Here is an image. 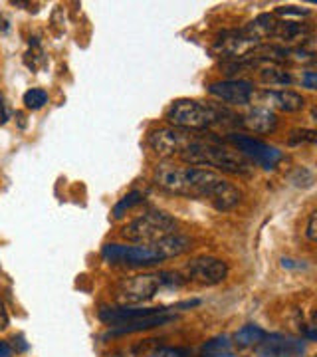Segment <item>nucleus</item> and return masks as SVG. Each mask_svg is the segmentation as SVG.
Returning a JSON list of instances; mask_svg holds the SVG:
<instances>
[{
  "label": "nucleus",
  "mask_w": 317,
  "mask_h": 357,
  "mask_svg": "<svg viewBox=\"0 0 317 357\" xmlns=\"http://www.w3.org/2000/svg\"><path fill=\"white\" fill-rule=\"evenodd\" d=\"M153 181L159 189L187 197L208 201L218 211H232L242 201V192L220 173L204 169V167H180V165H159L155 169Z\"/></svg>",
  "instance_id": "f257e3e1"
},
{
  "label": "nucleus",
  "mask_w": 317,
  "mask_h": 357,
  "mask_svg": "<svg viewBox=\"0 0 317 357\" xmlns=\"http://www.w3.org/2000/svg\"><path fill=\"white\" fill-rule=\"evenodd\" d=\"M178 157L189 167H204V169L208 167L210 171H222V173L240 175V177L250 175V171H252L250 163L238 151L222 145L215 135H210V137L203 135Z\"/></svg>",
  "instance_id": "f03ea898"
},
{
  "label": "nucleus",
  "mask_w": 317,
  "mask_h": 357,
  "mask_svg": "<svg viewBox=\"0 0 317 357\" xmlns=\"http://www.w3.org/2000/svg\"><path fill=\"white\" fill-rule=\"evenodd\" d=\"M224 117H234L229 109L216 107L212 103H203L196 100H177L167 109V121L173 128L189 131H206L226 123Z\"/></svg>",
  "instance_id": "7ed1b4c3"
},
{
  "label": "nucleus",
  "mask_w": 317,
  "mask_h": 357,
  "mask_svg": "<svg viewBox=\"0 0 317 357\" xmlns=\"http://www.w3.org/2000/svg\"><path fill=\"white\" fill-rule=\"evenodd\" d=\"M177 232V220L163 211H149L131 220L121 230V236L135 244H155L169 234Z\"/></svg>",
  "instance_id": "20e7f679"
},
{
  "label": "nucleus",
  "mask_w": 317,
  "mask_h": 357,
  "mask_svg": "<svg viewBox=\"0 0 317 357\" xmlns=\"http://www.w3.org/2000/svg\"><path fill=\"white\" fill-rule=\"evenodd\" d=\"M103 260L114 266H129V268H147L163 262L159 252L151 244H137V246H127V244H105L102 250Z\"/></svg>",
  "instance_id": "39448f33"
},
{
  "label": "nucleus",
  "mask_w": 317,
  "mask_h": 357,
  "mask_svg": "<svg viewBox=\"0 0 317 357\" xmlns=\"http://www.w3.org/2000/svg\"><path fill=\"white\" fill-rule=\"evenodd\" d=\"M201 137H203V131H189V129L169 126V128H159L149 133V147L159 157L171 159V157H178Z\"/></svg>",
  "instance_id": "423d86ee"
},
{
  "label": "nucleus",
  "mask_w": 317,
  "mask_h": 357,
  "mask_svg": "<svg viewBox=\"0 0 317 357\" xmlns=\"http://www.w3.org/2000/svg\"><path fill=\"white\" fill-rule=\"evenodd\" d=\"M161 286H163L161 274H137L119 282V286L115 288V300L125 306L143 304L155 298Z\"/></svg>",
  "instance_id": "0eeeda50"
},
{
  "label": "nucleus",
  "mask_w": 317,
  "mask_h": 357,
  "mask_svg": "<svg viewBox=\"0 0 317 357\" xmlns=\"http://www.w3.org/2000/svg\"><path fill=\"white\" fill-rule=\"evenodd\" d=\"M226 139L238 149V153L248 161V163H256L262 169H276L279 161H281V151L268 145L264 141L244 135V133H230Z\"/></svg>",
  "instance_id": "6e6552de"
},
{
  "label": "nucleus",
  "mask_w": 317,
  "mask_h": 357,
  "mask_svg": "<svg viewBox=\"0 0 317 357\" xmlns=\"http://www.w3.org/2000/svg\"><path fill=\"white\" fill-rule=\"evenodd\" d=\"M185 274L190 282H199L203 286H216L229 278V264L220 258L199 256L185 266Z\"/></svg>",
  "instance_id": "1a4fd4ad"
},
{
  "label": "nucleus",
  "mask_w": 317,
  "mask_h": 357,
  "mask_svg": "<svg viewBox=\"0 0 317 357\" xmlns=\"http://www.w3.org/2000/svg\"><path fill=\"white\" fill-rule=\"evenodd\" d=\"M258 44H262L260 40H256L252 36V32L248 28H242V30H229V32H222L218 38L215 40V46L212 50L218 54L220 58L224 60H232V58H240L244 54L256 48Z\"/></svg>",
  "instance_id": "9d476101"
},
{
  "label": "nucleus",
  "mask_w": 317,
  "mask_h": 357,
  "mask_svg": "<svg viewBox=\"0 0 317 357\" xmlns=\"http://www.w3.org/2000/svg\"><path fill=\"white\" fill-rule=\"evenodd\" d=\"M258 100V107H264L270 112H284V114H297L305 107V98L292 89H262L260 93H254Z\"/></svg>",
  "instance_id": "9b49d317"
},
{
  "label": "nucleus",
  "mask_w": 317,
  "mask_h": 357,
  "mask_svg": "<svg viewBox=\"0 0 317 357\" xmlns=\"http://www.w3.org/2000/svg\"><path fill=\"white\" fill-rule=\"evenodd\" d=\"M208 93L230 105H248L254 100L256 89L252 82H246V79H222V82L210 84Z\"/></svg>",
  "instance_id": "f8f14e48"
},
{
  "label": "nucleus",
  "mask_w": 317,
  "mask_h": 357,
  "mask_svg": "<svg viewBox=\"0 0 317 357\" xmlns=\"http://www.w3.org/2000/svg\"><path fill=\"white\" fill-rule=\"evenodd\" d=\"M305 345L290 335L272 333L260 345H256L252 357H300L304 356Z\"/></svg>",
  "instance_id": "ddd939ff"
},
{
  "label": "nucleus",
  "mask_w": 317,
  "mask_h": 357,
  "mask_svg": "<svg viewBox=\"0 0 317 357\" xmlns=\"http://www.w3.org/2000/svg\"><path fill=\"white\" fill-rule=\"evenodd\" d=\"M169 307H103L100 310V319L109 324V326H121L133 319L153 316V314H167Z\"/></svg>",
  "instance_id": "4468645a"
},
{
  "label": "nucleus",
  "mask_w": 317,
  "mask_h": 357,
  "mask_svg": "<svg viewBox=\"0 0 317 357\" xmlns=\"http://www.w3.org/2000/svg\"><path fill=\"white\" fill-rule=\"evenodd\" d=\"M171 321H175V316L153 314V316H145V318L133 319V321H127V324H121V326H111V330L107 332L105 337H121V335H127V333L147 332V330H153V328L167 326V324H171Z\"/></svg>",
  "instance_id": "2eb2a0df"
},
{
  "label": "nucleus",
  "mask_w": 317,
  "mask_h": 357,
  "mask_svg": "<svg viewBox=\"0 0 317 357\" xmlns=\"http://www.w3.org/2000/svg\"><path fill=\"white\" fill-rule=\"evenodd\" d=\"M242 126L252 131V133H258V135H270L274 133L276 128H278V117L274 112L270 109H264V107H252L248 114H244L240 117Z\"/></svg>",
  "instance_id": "dca6fc26"
},
{
  "label": "nucleus",
  "mask_w": 317,
  "mask_h": 357,
  "mask_svg": "<svg viewBox=\"0 0 317 357\" xmlns=\"http://www.w3.org/2000/svg\"><path fill=\"white\" fill-rule=\"evenodd\" d=\"M153 248L159 252V256L167 260V258H177V256H183L189 252L192 248V241L189 236H183V234H169L165 238L157 241L155 244H151Z\"/></svg>",
  "instance_id": "f3484780"
},
{
  "label": "nucleus",
  "mask_w": 317,
  "mask_h": 357,
  "mask_svg": "<svg viewBox=\"0 0 317 357\" xmlns=\"http://www.w3.org/2000/svg\"><path fill=\"white\" fill-rule=\"evenodd\" d=\"M272 38H278L281 42H302L304 44L311 38V26L304 24V22H293V20H281V22H276Z\"/></svg>",
  "instance_id": "a211bd4d"
},
{
  "label": "nucleus",
  "mask_w": 317,
  "mask_h": 357,
  "mask_svg": "<svg viewBox=\"0 0 317 357\" xmlns=\"http://www.w3.org/2000/svg\"><path fill=\"white\" fill-rule=\"evenodd\" d=\"M258 77L264 86H270V88H286V86H292L293 82L292 74L276 64L262 66L258 70Z\"/></svg>",
  "instance_id": "6ab92c4d"
},
{
  "label": "nucleus",
  "mask_w": 317,
  "mask_h": 357,
  "mask_svg": "<svg viewBox=\"0 0 317 357\" xmlns=\"http://www.w3.org/2000/svg\"><path fill=\"white\" fill-rule=\"evenodd\" d=\"M266 335L268 333L260 326L248 324V326H244V328H240L238 332L234 333V344L238 345V347H256V345H260L266 340Z\"/></svg>",
  "instance_id": "aec40b11"
},
{
  "label": "nucleus",
  "mask_w": 317,
  "mask_h": 357,
  "mask_svg": "<svg viewBox=\"0 0 317 357\" xmlns=\"http://www.w3.org/2000/svg\"><path fill=\"white\" fill-rule=\"evenodd\" d=\"M199 357H236V354H234L230 337L222 335V337H215V340L206 342Z\"/></svg>",
  "instance_id": "412c9836"
},
{
  "label": "nucleus",
  "mask_w": 317,
  "mask_h": 357,
  "mask_svg": "<svg viewBox=\"0 0 317 357\" xmlns=\"http://www.w3.org/2000/svg\"><path fill=\"white\" fill-rule=\"evenodd\" d=\"M46 103H48V93H46V89L32 88L24 93V105L28 109H32V112H38V109H42Z\"/></svg>",
  "instance_id": "4be33fe9"
},
{
  "label": "nucleus",
  "mask_w": 317,
  "mask_h": 357,
  "mask_svg": "<svg viewBox=\"0 0 317 357\" xmlns=\"http://www.w3.org/2000/svg\"><path fill=\"white\" fill-rule=\"evenodd\" d=\"M141 201H143V195H141L139 191L129 192V195H125V197H123V199L114 206V217L121 218L123 215H125L127 211H131L133 206H137Z\"/></svg>",
  "instance_id": "5701e85b"
},
{
  "label": "nucleus",
  "mask_w": 317,
  "mask_h": 357,
  "mask_svg": "<svg viewBox=\"0 0 317 357\" xmlns=\"http://www.w3.org/2000/svg\"><path fill=\"white\" fill-rule=\"evenodd\" d=\"M317 133L314 129H293L288 137L290 145H302V143H316Z\"/></svg>",
  "instance_id": "b1692460"
},
{
  "label": "nucleus",
  "mask_w": 317,
  "mask_h": 357,
  "mask_svg": "<svg viewBox=\"0 0 317 357\" xmlns=\"http://www.w3.org/2000/svg\"><path fill=\"white\" fill-rule=\"evenodd\" d=\"M147 357H189V349L183 347H159Z\"/></svg>",
  "instance_id": "393cba45"
},
{
  "label": "nucleus",
  "mask_w": 317,
  "mask_h": 357,
  "mask_svg": "<svg viewBox=\"0 0 317 357\" xmlns=\"http://www.w3.org/2000/svg\"><path fill=\"white\" fill-rule=\"evenodd\" d=\"M278 16H307L309 10L307 8H297V6H279L276 8Z\"/></svg>",
  "instance_id": "a878e982"
},
{
  "label": "nucleus",
  "mask_w": 317,
  "mask_h": 357,
  "mask_svg": "<svg viewBox=\"0 0 317 357\" xmlns=\"http://www.w3.org/2000/svg\"><path fill=\"white\" fill-rule=\"evenodd\" d=\"M305 236H307V241H309V243H316L317 241V213H311V215H309Z\"/></svg>",
  "instance_id": "bb28decb"
},
{
  "label": "nucleus",
  "mask_w": 317,
  "mask_h": 357,
  "mask_svg": "<svg viewBox=\"0 0 317 357\" xmlns=\"http://www.w3.org/2000/svg\"><path fill=\"white\" fill-rule=\"evenodd\" d=\"M302 86L307 89H316V86H317L316 72H309V70H307V72H304V74H302Z\"/></svg>",
  "instance_id": "cd10ccee"
},
{
  "label": "nucleus",
  "mask_w": 317,
  "mask_h": 357,
  "mask_svg": "<svg viewBox=\"0 0 317 357\" xmlns=\"http://www.w3.org/2000/svg\"><path fill=\"white\" fill-rule=\"evenodd\" d=\"M137 349L139 347H123V349H117L114 354H109L107 357H137Z\"/></svg>",
  "instance_id": "c85d7f7f"
},
{
  "label": "nucleus",
  "mask_w": 317,
  "mask_h": 357,
  "mask_svg": "<svg viewBox=\"0 0 317 357\" xmlns=\"http://www.w3.org/2000/svg\"><path fill=\"white\" fill-rule=\"evenodd\" d=\"M8 119H10V109H8V105L4 102V98L0 96V126H4Z\"/></svg>",
  "instance_id": "c756f323"
},
{
  "label": "nucleus",
  "mask_w": 317,
  "mask_h": 357,
  "mask_svg": "<svg viewBox=\"0 0 317 357\" xmlns=\"http://www.w3.org/2000/svg\"><path fill=\"white\" fill-rule=\"evenodd\" d=\"M281 266L284 268H305L304 260L300 264V260H292V258H281Z\"/></svg>",
  "instance_id": "7c9ffc66"
},
{
  "label": "nucleus",
  "mask_w": 317,
  "mask_h": 357,
  "mask_svg": "<svg viewBox=\"0 0 317 357\" xmlns=\"http://www.w3.org/2000/svg\"><path fill=\"white\" fill-rule=\"evenodd\" d=\"M0 357H13V347L8 342H0Z\"/></svg>",
  "instance_id": "2f4dec72"
},
{
  "label": "nucleus",
  "mask_w": 317,
  "mask_h": 357,
  "mask_svg": "<svg viewBox=\"0 0 317 357\" xmlns=\"http://www.w3.org/2000/svg\"><path fill=\"white\" fill-rule=\"evenodd\" d=\"M6 324H8V316H6L4 304L0 302V328H6Z\"/></svg>",
  "instance_id": "473e14b6"
},
{
  "label": "nucleus",
  "mask_w": 317,
  "mask_h": 357,
  "mask_svg": "<svg viewBox=\"0 0 317 357\" xmlns=\"http://www.w3.org/2000/svg\"><path fill=\"white\" fill-rule=\"evenodd\" d=\"M0 28H2L4 32H8V28H10V26H8V18H6L4 14H0Z\"/></svg>",
  "instance_id": "72a5a7b5"
}]
</instances>
